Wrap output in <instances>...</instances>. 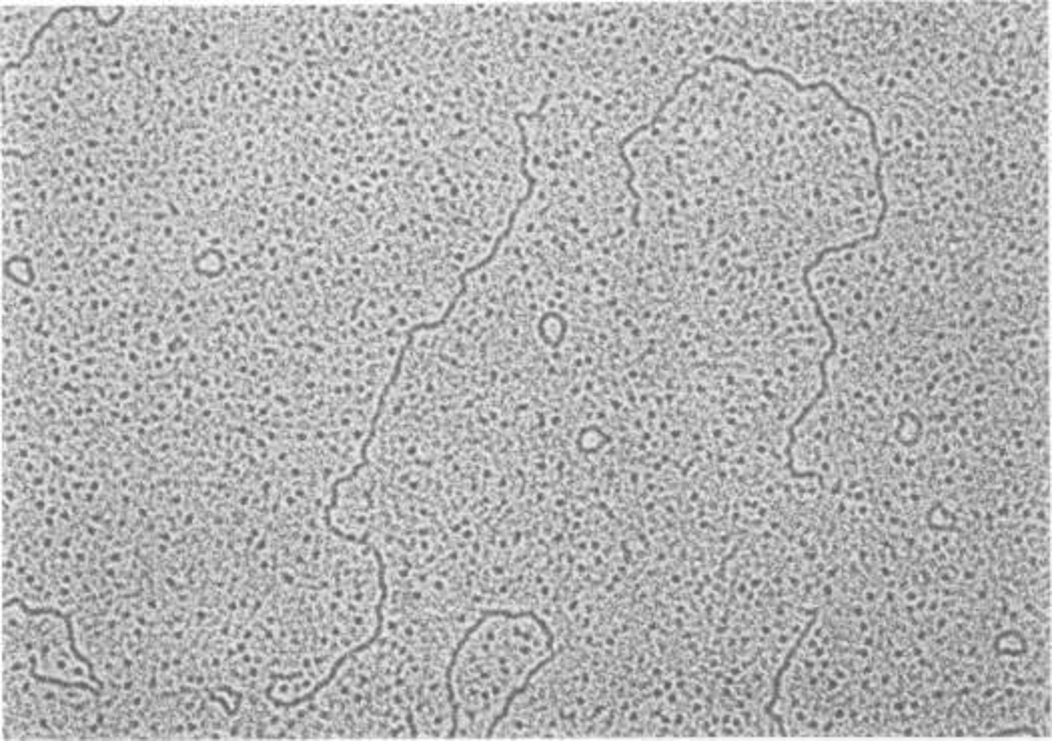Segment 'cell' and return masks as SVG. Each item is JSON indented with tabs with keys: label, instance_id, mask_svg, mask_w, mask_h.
<instances>
[{
	"label": "cell",
	"instance_id": "1",
	"mask_svg": "<svg viewBox=\"0 0 1052 741\" xmlns=\"http://www.w3.org/2000/svg\"><path fill=\"white\" fill-rule=\"evenodd\" d=\"M55 7L3 5V67L19 61L49 21Z\"/></svg>",
	"mask_w": 1052,
	"mask_h": 741
},
{
	"label": "cell",
	"instance_id": "2",
	"mask_svg": "<svg viewBox=\"0 0 1052 741\" xmlns=\"http://www.w3.org/2000/svg\"><path fill=\"white\" fill-rule=\"evenodd\" d=\"M121 441H123V443H125V445L129 447V449H133V451L137 449V453H145V451H149V449H157V453H165V449H167V451H171V453H183V451H185V453H191V451H187V449H173V447H153V445H137V443H131V441H125V439H121ZM287 445H289V443H285V445H277V447H253V449H241V451H233V453H243V457H251V455H255V457H261V455H271V453H273V451H277L279 447H287ZM205 451H207V449H205Z\"/></svg>",
	"mask_w": 1052,
	"mask_h": 741
}]
</instances>
